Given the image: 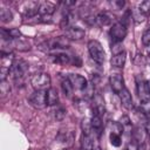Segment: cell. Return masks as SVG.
Instances as JSON below:
<instances>
[{"instance_id": "1", "label": "cell", "mask_w": 150, "mask_h": 150, "mask_svg": "<svg viewBox=\"0 0 150 150\" xmlns=\"http://www.w3.org/2000/svg\"><path fill=\"white\" fill-rule=\"evenodd\" d=\"M68 46H69V40L66 36H57L39 45V49L42 52H50V50L64 49L68 48Z\"/></svg>"}, {"instance_id": "2", "label": "cell", "mask_w": 150, "mask_h": 150, "mask_svg": "<svg viewBox=\"0 0 150 150\" xmlns=\"http://www.w3.org/2000/svg\"><path fill=\"white\" fill-rule=\"evenodd\" d=\"M50 76L47 73H36L30 77V84L34 90H43L47 91L50 87Z\"/></svg>"}, {"instance_id": "3", "label": "cell", "mask_w": 150, "mask_h": 150, "mask_svg": "<svg viewBox=\"0 0 150 150\" xmlns=\"http://www.w3.org/2000/svg\"><path fill=\"white\" fill-rule=\"evenodd\" d=\"M88 50H89V54H90L91 59L97 64H102L104 62L105 53H104V49H103L102 45L97 40H90L88 42Z\"/></svg>"}, {"instance_id": "4", "label": "cell", "mask_w": 150, "mask_h": 150, "mask_svg": "<svg viewBox=\"0 0 150 150\" xmlns=\"http://www.w3.org/2000/svg\"><path fill=\"white\" fill-rule=\"evenodd\" d=\"M28 69H29V66H28V63L25 60H21V59L14 60L13 66L11 68V74L13 75L15 81H18V80L20 81V80H22L27 75Z\"/></svg>"}, {"instance_id": "5", "label": "cell", "mask_w": 150, "mask_h": 150, "mask_svg": "<svg viewBox=\"0 0 150 150\" xmlns=\"http://www.w3.org/2000/svg\"><path fill=\"white\" fill-rule=\"evenodd\" d=\"M109 35H110V39L114 43L122 42L124 40V38L127 36V26L123 25L121 21L115 22L109 30Z\"/></svg>"}, {"instance_id": "6", "label": "cell", "mask_w": 150, "mask_h": 150, "mask_svg": "<svg viewBox=\"0 0 150 150\" xmlns=\"http://www.w3.org/2000/svg\"><path fill=\"white\" fill-rule=\"evenodd\" d=\"M47 91L43 90H35L30 96H29V103L35 108V109H43L47 107Z\"/></svg>"}, {"instance_id": "7", "label": "cell", "mask_w": 150, "mask_h": 150, "mask_svg": "<svg viewBox=\"0 0 150 150\" xmlns=\"http://www.w3.org/2000/svg\"><path fill=\"white\" fill-rule=\"evenodd\" d=\"M39 7L40 4L36 1H26L21 5V12L25 18L30 19L39 14Z\"/></svg>"}, {"instance_id": "8", "label": "cell", "mask_w": 150, "mask_h": 150, "mask_svg": "<svg viewBox=\"0 0 150 150\" xmlns=\"http://www.w3.org/2000/svg\"><path fill=\"white\" fill-rule=\"evenodd\" d=\"M67 79L69 80L73 89L83 91L87 88V86H88V81L82 75H79V74H69L67 76Z\"/></svg>"}, {"instance_id": "9", "label": "cell", "mask_w": 150, "mask_h": 150, "mask_svg": "<svg viewBox=\"0 0 150 150\" xmlns=\"http://www.w3.org/2000/svg\"><path fill=\"white\" fill-rule=\"evenodd\" d=\"M86 35V32L84 29H82L81 27H74V26H70L68 27L66 30H64V36L68 39V40H74V41H79V40H82Z\"/></svg>"}, {"instance_id": "10", "label": "cell", "mask_w": 150, "mask_h": 150, "mask_svg": "<svg viewBox=\"0 0 150 150\" xmlns=\"http://www.w3.org/2000/svg\"><path fill=\"white\" fill-rule=\"evenodd\" d=\"M110 87L112 89V91L115 94H120L125 87H124V82H123V77L120 74H114L110 76Z\"/></svg>"}, {"instance_id": "11", "label": "cell", "mask_w": 150, "mask_h": 150, "mask_svg": "<svg viewBox=\"0 0 150 150\" xmlns=\"http://www.w3.org/2000/svg\"><path fill=\"white\" fill-rule=\"evenodd\" d=\"M95 21L97 25H100L101 27H105V26H110L114 21V15L109 12H101L96 15Z\"/></svg>"}, {"instance_id": "12", "label": "cell", "mask_w": 150, "mask_h": 150, "mask_svg": "<svg viewBox=\"0 0 150 150\" xmlns=\"http://www.w3.org/2000/svg\"><path fill=\"white\" fill-rule=\"evenodd\" d=\"M118 95H120V100H121V102H122V105H123L125 109H128V110L132 109L134 102H132V97H131V94L129 93V90H128L127 88H124Z\"/></svg>"}, {"instance_id": "13", "label": "cell", "mask_w": 150, "mask_h": 150, "mask_svg": "<svg viewBox=\"0 0 150 150\" xmlns=\"http://www.w3.org/2000/svg\"><path fill=\"white\" fill-rule=\"evenodd\" d=\"M93 111L94 115H97L100 117H102L105 112V107H104V101L102 100V97L100 95H96L94 97V105H93Z\"/></svg>"}, {"instance_id": "14", "label": "cell", "mask_w": 150, "mask_h": 150, "mask_svg": "<svg viewBox=\"0 0 150 150\" xmlns=\"http://www.w3.org/2000/svg\"><path fill=\"white\" fill-rule=\"evenodd\" d=\"M49 57L54 63H57V64L71 63V57L66 53H53L49 55Z\"/></svg>"}, {"instance_id": "15", "label": "cell", "mask_w": 150, "mask_h": 150, "mask_svg": "<svg viewBox=\"0 0 150 150\" xmlns=\"http://www.w3.org/2000/svg\"><path fill=\"white\" fill-rule=\"evenodd\" d=\"M90 124H91V129H93V132L100 137L101 134H102V130H103V123H102V117L97 116V115H93V117L90 118Z\"/></svg>"}, {"instance_id": "16", "label": "cell", "mask_w": 150, "mask_h": 150, "mask_svg": "<svg viewBox=\"0 0 150 150\" xmlns=\"http://www.w3.org/2000/svg\"><path fill=\"white\" fill-rule=\"evenodd\" d=\"M55 12V6L52 2H42L39 7V15L41 16H50Z\"/></svg>"}, {"instance_id": "17", "label": "cell", "mask_w": 150, "mask_h": 150, "mask_svg": "<svg viewBox=\"0 0 150 150\" xmlns=\"http://www.w3.org/2000/svg\"><path fill=\"white\" fill-rule=\"evenodd\" d=\"M125 60H127V54L125 52H121V53H116L111 60H110V63L111 66L116 67V68H122L125 63Z\"/></svg>"}, {"instance_id": "18", "label": "cell", "mask_w": 150, "mask_h": 150, "mask_svg": "<svg viewBox=\"0 0 150 150\" xmlns=\"http://www.w3.org/2000/svg\"><path fill=\"white\" fill-rule=\"evenodd\" d=\"M46 96H47V105L53 107L59 103V94L55 88H49L46 93Z\"/></svg>"}, {"instance_id": "19", "label": "cell", "mask_w": 150, "mask_h": 150, "mask_svg": "<svg viewBox=\"0 0 150 150\" xmlns=\"http://www.w3.org/2000/svg\"><path fill=\"white\" fill-rule=\"evenodd\" d=\"M145 131V129L143 130L141 127H137V128H135L134 130H132V139H134V142L137 144V146H141V144L143 143V141H144V137H145V134L146 132H144Z\"/></svg>"}, {"instance_id": "20", "label": "cell", "mask_w": 150, "mask_h": 150, "mask_svg": "<svg viewBox=\"0 0 150 150\" xmlns=\"http://www.w3.org/2000/svg\"><path fill=\"white\" fill-rule=\"evenodd\" d=\"M137 91H138V95L141 97V101L150 98V93H149V89H148L146 81L137 82Z\"/></svg>"}, {"instance_id": "21", "label": "cell", "mask_w": 150, "mask_h": 150, "mask_svg": "<svg viewBox=\"0 0 150 150\" xmlns=\"http://www.w3.org/2000/svg\"><path fill=\"white\" fill-rule=\"evenodd\" d=\"M81 150H94V141L91 135H83L81 137Z\"/></svg>"}, {"instance_id": "22", "label": "cell", "mask_w": 150, "mask_h": 150, "mask_svg": "<svg viewBox=\"0 0 150 150\" xmlns=\"http://www.w3.org/2000/svg\"><path fill=\"white\" fill-rule=\"evenodd\" d=\"M139 109H141V112H143V115L145 116V118L150 120V98L141 101Z\"/></svg>"}, {"instance_id": "23", "label": "cell", "mask_w": 150, "mask_h": 150, "mask_svg": "<svg viewBox=\"0 0 150 150\" xmlns=\"http://www.w3.org/2000/svg\"><path fill=\"white\" fill-rule=\"evenodd\" d=\"M9 45L13 46V48H15V49H18V50H29V49H30L29 45H27L26 42L20 41V40H13V41H9Z\"/></svg>"}, {"instance_id": "24", "label": "cell", "mask_w": 150, "mask_h": 150, "mask_svg": "<svg viewBox=\"0 0 150 150\" xmlns=\"http://www.w3.org/2000/svg\"><path fill=\"white\" fill-rule=\"evenodd\" d=\"M12 18H13L12 12H11L8 8L2 7V8L0 9V19H1L2 22H8V21L12 20Z\"/></svg>"}, {"instance_id": "25", "label": "cell", "mask_w": 150, "mask_h": 150, "mask_svg": "<svg viewBox=\"0 0 150 150\" xmlns=\"http://www.w3.org/2000/svg\"><path fill=\"white\" fill-rule=\"evenodd\" d=\"M61 87H62V90H63L64 95H67V96H70L71 95V93H73L74 89H73V87H71V84H70V82H69V80L67 77L62 81Z\"/></svg>"}, {"instance_id": "26", "label": "cell", "mask_w": 150, "mask_h": 150, "mask_svg": "<svg viewBox=\"0 0 150 150\" xmlns=\"http://www.w3.org/2000/svg\"><path fill=\"white\" fill-rule=\"evenodd\" d=\"M109 141H110L111 145H112V146H116V148H118V146L122 144L121 136L117 135V134H115V132H110V135H109Z\"/></svg>"}, {"instance_id": "27", "label": "cell", "mask_w": 150, "mask_h": 150, "mask_svg": "<svg viewBox=\"0 0 150 150\" xmlns=\"http://www.w3.org/2000/svg\"><path fill=\"white\" fill-rule=\"evenodd\" d=\"M131 18H132L136 22H142V21H144L145 15L137 8V9H132V11H131Z\"/></svg>"}, {"instance_id": "28", "label": "cell", "mask_w": 150, "mask_h": 150, "mask_svg": "<svg viewBox=\"0 0 150 150\" xmlns=\"http://www.w3.org/2000/svg\"><path fill=\"white\" fill-rule=\"evenodd\" d=\"M110 128H111V132H115V134H117V135H120V136L123 134V125H122L120 122L112 121V122L110 123Z\"/></svg>"}, {"instance_id": "29", "label": "cell", "mask_w": 150, "mask_h": 150, "mask_svg": "<svg viewBox=\"0 0 150 150\" xmlns=\"http://www.w3.org/2000/svg\"><path fill=\"white\" fill-rule=\"evenodd\" d=\"M138 9H139V11H141L145 16L150 15V0H145V1L141 2V5H139Z\"/></svg>"}, {"instance_id": "30", "label": "cell", "mask_w": 150, "mask_h": 150, "mask_svg": "<svg viewBox=\"0 0 150 150\" xmlns=\"http://www.w3.org/2000/svg\"><path fill=\"white\" fill-rule=\"evenodd\" d=\"M81 127H82L83 135H91L93 129H91V124H90V121L89 120H83Z\"/></svg>"}, {"instance_id": "31", "label": "cell", "mask_w": 150, "mask_h": 150, "mask_svg": "<svg viewBox=\"0 0 150 150\" xmlns=\"http://www.w3.org/2000/svg\"><path fill=\"white\" fill-rule=\"evenodd\" d=\"M57 139H60V142L62 143H67V142H70L73 139V135L69 132V131H61L57 136Z\"/></svg>"}, {"instance_id": "32", "label": "cell", "mask_w": 150, "mask_h": 150, "mask_svg": "<svg viewBox=\"0 0 150 150\" xmlns=\"http://www.w3.org/2000/svg\"><path fill=\"white\" fill-rule=\"evenodd\" d=\"M66 109L64 108H62V107H59V108H56V110L54 111V117H55V120L56 121H62L64 117H66Z\"/></svg>"}, {"instance_id": "33", "label": "cell", "mask_w": 150, "mask_h": 150, "mask_svg": "<svg viewBox=\"0 0 150 150\" xmlns=\"http://www.w3.org/2000/svg\"><path fill=\"white\" fill-rule=\"evenodd\" d=\"M9 91H11L9 84L6 81H0V93L2 94V96H6L7 94H9Z\"/></svg>"}, {"instance_id": "34", "label": "cell", "mask_w": 150, "mask_h": 150, "mask_svg": "<svg viewBox=\"0 0 150 150\" xmlns=\"http://www.w3.org/2000/svg\"><path fill=\"white\" fill-rule=\"evenodd\" d=\"M142 43H143L144 46H146V47L150 45V28L146 29V30L143 33V35H142Z\"/></svg>"}, {"instance_id": "35", "label": "cell", "mask_w": 150, "mask_h": 150, "mask_svg": "<svg viewBox=\"0 0 150 150\" xmlns=\"http://www.w3.org/2000/svg\"><path fill=\"white\" fill-rule=\"evenodd\" d=\"M120 123L123 125V127H127V125H130V118L128 116H122L121 117V121Z\"/></svg>"}, {"instance_id": "36", "label": "cell", "mask_w": 150, "mask_h": 150, "mask_svg": "<svg viewBox=\"0 0 150 150\" xmlns=\"http://www.w3.org/2000/svg\"><path fill=\"white\" fill-rule=\"evenodd\" d=\"M144 129H145L146 135H150V120H146L145 125H144Z\"/></svg>"}, {"instance_id": "37", "label": "cell", "mask_w": 150, "mask_h": 150, "mask_svg": "<svg viewBox=\"0 0 150 150\" xmlns=\"http://www.w3.org/2000/svg\"><path fill=\"white\" fill-rule=\"evenodd\" d=\"M146 84H148V89H149V93H150V81H146Z\"/></svg>"}, {"instance_id": "38", "label": "cell", "mask_w": 150, "mask_h": 150, "mask_svg": "<svg viewBox=\"0 0 150 150\" xmlns=\"http://www.w3.org/2000/svg\"><path fill=\"white\" fill-rule=\"evenodd\" d=\"M146 50H148V55H149V56H150V45H149V46H148V49H146Z\"/></svg>"}, {"instance_id": "39", "label": "cell", "mask_w": 150, "mask_h": 150, "mask_svg": "<svg viewBox=\"0 0 150 150\" xmlns=\"http://www.w3.org/2000/svg\"><path fill=\"white\" fill-rule=\"evenodd\" d=\"M125 150H129V149H125Z\"/></svg>"}]
</instances>
